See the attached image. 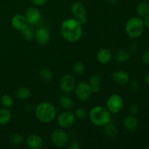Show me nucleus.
I'll return each mask as SVG.
<instances>
[{
    "label": "nucleus",
    "instance_id": "f257e3e1",
    "mask_svg": "<svg viewBox=\"0 0 149 149\" xmlns=\"http://www.w3.org/2000/svg\"><path fill=\"white\" fill-rule=\"evenodd\" d=\"M83 25L74 17L65 19L61 26V33L68 42L74 43L78 42L82 36Z\"/></svg>",
    "mask_w": 149,
    "mask_h": 149
},
{
    "label": "nucleus",
    "instance_id": "f03ea898",
    "mask_svg": "<svg viewBox=\"0 0 149 149\" xmlns=\"http://www.w3.org/2000/svg\"><path fill=\"white\" fill-rule=\"evenodd\" d=\"M35 116L42 123H50L56 118V109L49 102H42L35 108Z\"/></svg>",
    "mask_w": 149,
    "mask_h": 149
},
{
    "label": "nucleus",
    "instance_id": "7ed1b4c3",
    "mask_svg": "<svg viewBox=\"0 0 149 149\" xmlns=\"http://www.w3.org/2000/svg\"><path fill=\"white\" fill-rule=\"evenodd\" d=\"M88 117L93 125L98 127H103L111 122V113L102 106H96L92 108L88 113Z\"/></svg>",
    "mask_w": 149,
    "mask_h": 149
},
{
    "label": "nucleus",
    "instance_id": "20e7f679",
    "mask_svg": "<svg viewBox=\"0 0 149 149\" xmlns=\"http://www.w3.org/2000/svg\"><path fill=\"white\" fill-rule=\"evenodd\" d=\"M144 30L143 20L140 17H132L127 21L125 31L132 39H136L141 36Z\"/></svg>",
    "mask_w": 149,
    "mask_h": 149
},
{
    "label": "nucleus",
    "instance_id": "39448f33",
    "mask_svg": "<svg viewBox=\"0 0 149 149\" xmlns=\"http://www.w3.org/2000/svg\"><path fill=\"white\" fill-rule=\"evenodd\" d=\"M106 109L111 113H119L123 109L125 106L124 99L118 94H113L108 97L106 100Z\"/></svg>",
    "mask_w": 149,
    "mask_h": 149
},
{
    "label": "nucleus",
    "instance_id": "423d86ee",
    "mask_svg": "<svg viewBox=\"0 0 149 149\" xmlns=\"http://www.w3.org/2000/svg\"><path fill=\"white\" fill-rule=\"evenodd\" d=\"M50 140L52 143L58 148L65 147L69 142L68 135L62 128L52 131L50 135Z\"/></svg>",
    "mask_w": 149,
    "mask_h": 149
},
{
    "label": "nucleus",
    "instance_id": "0eeeda50",
    "mask_svg": "<svg viewBox=\"0 0 149 149\" xmlns=\"http://www.w3.org/2000/svg\"><path fill=\"white\" fill-rule=\"evenodd\" d=\"M71 11L73 16L80 23L84 25L87 22V10L84 4L80 1H74L71 6Z\"/></svg>",
    "mask_w": 149,
    "mask_h": 149
},
{
    "label": "nucleus",
    "instance_id": "6e6552de",
    "mask_svg": "<svg viewBox=\"0 0 149 149\" xmlns=\"http://www.w3.org/2000/svg\"><path fill=\"white\" fill-rule=\"evenodd\" d=\"M76 117L70 110H65L60 113L57 117V122L62 129H68L74 125Z\"/></svg>",
    "mask_w": 149,
    "mask_h": 149
},
{
    "label": "nucleus",
    "instance_id": "1a4fd4ad",
    "mask_svg": "<svg viewBox=\"0 0 149 149\" xmlns=\"http://www.w3.org/2000/svg\"><path fill=\"white\" fill-rule=\"evenodd\" d=\"M74 93L77 98L82 102L87 101L93 94L89 83L84 81L76 84Z\"/></svg>",
    "mask_w": 149,
    "mask_h": 149
},
{
    "label": "nucleus",
    "instance_id": "9d476101",
    "mask_svg": "<svg viewBox=\"0 0 149 149\" xmlns=\"http://www.w3.org/2000/svg\"><path fill=\"white\" fill-rule=\"evenodd\" d=\"M76 81L74 76L66 74L63 76L60 80V88L63 93H70L74 91L76 87Z\"/></svg>",
    "mask_w": 149,
    "mask_h": 149
},
{
    "label": "nucleus",
    "instance_id": "9b49d317",
    "mask_svg": "<svg viewBox=\"0 0 149 149\" xmlns=\"http://www.w3.org/2000/svg\"><path fill=\"white\" fill-rule=\"evenodd\" d=\"M25 17L27 19L29 25L35 26L40 22L42 15L41 13L36 7H30L26 10Z\"/></svg>",
    "mask_w": 149,
    "mask_h": 149
},
{
    "label": "nucleus",
    "instance_id": "f8f14e48",
    "mask_svg": "<svg viewBox=\"0 0 149 149\" xmlns=\"http://www.w3.org/2000/svg\"><path fill=\"white\" fill-rule=\"evenodd\" d=\"M34 38L39 45L45 46L50 40V33L46 28H39L35 31Z\"/></svg>",
    "mask_w": 149,
    "mask_h": 149
},
{
    "label": "nucleus",
    "instance_id": "ddd939ff",
    "mask_svg": "<svg viewBox=\"0 0 149 149\" xmlns=\"http://www.w3.org/2000/svg\"><path fill=\"white\" fill-rule=\"evenodd\" d=\"M11 25L13 29L16 31H21L23 29H26L27 26H29V22L25 15L20 14L15 15L11 19Z\"/></svg>",
    "mask_w": 149,
    "mask_h": 149
},
{
    "label": "nucleus",
    "instance_id": "4468645a",
    "mask_svg": "<svg viewBox=\"0 0 149 149\" xmlns=\"http://www.w3.org/2000/svg\"><path fill=\"white\" fill-rule=\"evenodd\" d=\"M44 143L42 137L36 134H31L26 138V145L31 149H39L42 147Z\"/></svg>",
    "mask_w": 149,
    "mask_h": 149
},
{
    "label": "nucleus",
    "instance_id": "2eb2a0df",
    "mask_svg": "<svg viewBox=\"0 0 149 149\" xmlns=\"http://www.w3.org/2000/svg\"><path fill=\"white\" fill-rule=\"evenodd\" d=\"M123 126L126 130L133 132L138 127V121L134 115H128L123 120Z\"/></svg>",
    "mask_w": 149,
    "mask_h": 149
},
{
    "label": "nucleus",
    "instance_id": "dca6fc26",
    "mask_svg": "<svg viewBox=\"0 0 149 149\" xmlns=\"http://www.w3.org/2000/svg\"><path fill=\"white\" fill-rule=\"evenodd\" d=\"M113 81L119 85H125L130 81V75L127 71H116L112 75Z\"/></svg>",
    "mask_w": 149,
    "mask_h": 149
},
{
    "label": "nucleus",
    "instance_id": "f3484780",
    "mask_svg": "<svg viewBox=\"0 0 149 149\" xmlns=\"http://www.w3.org/2000/svg\"><path fill=\"white\" fill-rule=\"evenodd\" d=\"M112 58H113V55H112L111 52L106 48L100 49L97 54V61L103 65L109 63L111 61Z\"/></svg>",
    "mask_w": 149,
    "mask_h": 149
},
{
    "label": "nucleus",
    "instance_id": "a211bd4d",
    "mask_svg": "<svg viewBox=\"0 0 149 149\" xmlns=\"http://www.w3.org/2000/svg\"><path fill=\"white\" fill-rule=\"evenodd\" d=\"M58 103L59 105L65 110H71L74 107V100L67 95H61L58 97Z\"/></svg>",
    "mask_w": 149,
    "mask_h": 149
},
{
    "label": "nucleus",
    "instance_id": "6ab92c4d",
    "mask_svg": "<svg viewBox=\"0 0 149 149\" xmlns=\"http://www.w3.org/2000/svg\"><path fill=\"white\" fill-rule=\"evenodd\" d=\"M113 58L115 61L119 63H125L128 61L130 58V55L129 52L124 49H119L113 54Z\"/></svg>",
    "mask_w": 149,
    "mask_h": 149
},
{
    "label": "nucleus",
    "instance_id": "aec40b11",
    "mask_svg": "<svg viewBox=\"0 0 149 149\" xmlns=\"http://www.w3.org/2000/svg\"><path fill=\"white\" fill-rule=\"evenodd\" d=\"M103 130L106 135H107L109 138H115L118 134V130L116 125L111 122H109L103 126Z\"/></svg>",
    "mask_w": 149,
    "mask_h": 149
},
{
    "label": "nucleus",
    "instance_id": "412c9836",
    "mask_svg": "<svg viewBox=\"0 0 149 149\" xmlns=\"http://www.w3.org/2000/svg\"><path fill=\"white\" fill-rule=\"evenodd\" d=\"M136 11L140 17H145L149 15V4L146 1H141L138 4Z\"/></svg>",
    "mask_w": 149,
    "mask_h": 149
},
{
    "label": "nucleus",
    "instance_id": "4be33fe9",
    "mask_svg": "<svg viewBox=\"0 0 149 149\" xmlns=\"http://www.w3.org/2000/svg\"><path fill=\"white\" fill-rule=\"evenodd\" d=\"M12 113L9 109H0V125H5L10 122Z\"/></svg>",
    "mask_w": 149,
    "mask_h": 149
},
{
    "label": "nucleus",
    "instance_id": "5701e85b",
    "mask_svg": "<svg viewBox=\"0 0 149 149\" xmlns=\"http://www.w3.org/2000/svg\"><path fill=\"white\" fill-rule=\"evenodd\" d=\"M15 96L17 99L21 100H27L31 96V91L26 87H20L15 90Z\"/></svg>",
    "mask_w": 149,
    "mask_h": 149
},
{
    "label": "nucleus",
    "instance_id": "b1692460",
    "mask_svg": "<svg viewBox=\"0 0 149 149\" xmlns=\"http://www.w3.org/2000/svg\"><path fill=\"white\" fill-rule=\"evenodd\" d=\"M21 34L23 39L27 42H31L33 39H34L35 31L33 30V28L31 26H29L21 31Z\"/></svg>",
    "mask_w": 149,
    "mask_h": 149
},
{
    "label": "nucleus",
    "instance_id": "393cba45",
    "mask_svg": "<svg viewBox=\"0 0 149 149\" xmlns=\"http://www.w3.org/2000/svg\"><path fill=\"white\" fill-rule=\"evenodd\" d=\"M72 73L77 76H81L85 71V65L81 61L74 63L72 65Z\"/></svg>",
    "mask_w": 149,
    "mask_h": 149
},
{
    "label": "nucleus",
    "instance_id": "a878e982",
    "mask_svg": "<svg viewBox=\"0 0 149 149\" xmlns=\"http://www.w3.org/2000/svg\"><path fill=\"white\" fill-rule=\"evenodd\" d=\"M39 76L45 82L51 81L52 79V77H53L52 72L47 68H41L39 71Z\"/></svg>",
    "mask_w": 149,
    "mask_h": 149
},
{
    "label": "nucleus",
    "instance_id": "bb28decb",
    "mask_svg": "<svg viewBox=\"0 0 149 149\" xmlns=\"http://www.w3.org/2000/svg\"><path fill=\"white\" fill-rule=\"evenodd\" d=\"M9 141L13 146H19L23 142V138L19 133H13L9 137Z\"/></svg>",
    "mask_w": 149,
    "mask_h": 149
},
{
    "label": "nucleus",
    "instance_id": "cd10ccee",
    "mask_svg": "<svg viewBox=\"0 0 149 149\" xmlns=\"http://www.w3.org/2000/svg\"><path fill=\"white\" fill-rule=\"evenodd\" d=\"M1 103L4 108L10 109V108L13 107L14 102H13V98H12L11 96L9 95L5 94L3 95L2 97H1Z\"/></svg>",
    "mask_w": 149,
    "mask_h": 149
},
{
    "label": "nucleus",
    "instance_id": "c85d7f7f",
    "mask_svg": "<svg viewBox=\"0 0 149 149\" xmlns=\"http://www.w3.org/2000/svg\"><path fill=\"white\" fill-rule=\"evenodd\" d=\"M102 84V78L100 75L94 74L91 76L89 79V84L91 87H100Z\"/></svg>",
    "mask_w": 149,
    "mask_h": 149
},
{
    "label": "nucleus",
    "instance_id": "c756f323",
    "mask_svg": "<svg viewBox=\"0 0 149 149\" xmlns=\"http://www.w3.org/2000/svg\"><path fill=\"white\" fill-rule=\"evenodd\" d=\"M74 116H75L76 119H80V120H84L88 116V113L83 108H79L74 112Z\"/></svg>",
    "mask_w": 149,
    "mask_h": 149
},
{
    "label": "nucleus",
    "instance_id": "7c9ffc66",
    "mask_svg": "<svg viewBox=\"0 0 149 149\" xmlns=\"http://www.w3.org/2000/svg\"><path fill=\"white\" fill-rule=\"evenodd\" d=\"M68 146V148L69 149H79L80 148V144L79 143L78 141H73L71 142H68L67 144Z\"/></svg>",
    "mask_w": 149,
    "mask_h": 149
},
{
    "label": "nucleus",
    "instance_id": "2f4dec72",
    "mask_svg": "<svg viewBox=\"0 0 149 149\" xmlns=\"http://www.w3.org/2000/svg\"><path fill=\"white\" fill-rule=\"evenodd\" d=\"M139 87H140V84H139V83H138V81H136V80H135V79H133L132 81H131L130 88L132 91L137 92L138 90H139Z\"/></svg>",
    "mask_w": 149,
    "mask_h": 149
},
{
    "label": "nucleus",
    "instance_id": "473e14b6",
    "mask_svg": "<svg viewBox=\"0 0 149 149\" xmlns=\"http://www.w3.org/2000/svg\"><path fill=\"white\" fill-rule=\"evenodd\" d=\"M48 0H31L32 4H33L36 7H41V6H43L47 2Z\"/></svg>",
    "mask_w": 149,
    "mask_h": 149
},
{
    "label": "nucleus",
    "instance_id": "72a5a7b5",
    "mask_svg": "<svg viewBox=\"0 0 149 149\" xmlns=\"http://www.w3.org/2000/svg\"><path fill=\"white\" fill-rule=\"evenodd\" d=\"M130 112L132 115H136L139 112V106L138 104H133L130 106Z\"/></svg>",
    "mask_w": 149,
    "mask_h": 149
},
{
    "label": "nucleus",
    "instance_id": "f704fd0d",
    "mask_svg": "<svg viewBox=\"0 0 149 149\" xmlns=\"http://www.w3.org/2000/svg\"><path fill=\"white\" fill-rule=\"evenodd\" d=\"M142 61L144 63L149 64V50L144 52L142 55Z\"/></svg>",
    "mask_w": 149,
    "mask_h": 149
},
{
    "label": "nucleus",
    "instance_id": "c9c22d12",
    "mask_svg": "<svg viewBox=\"0 0 149 149\" xmlns=\"http://www.w3.org/2000/svg\"><path fill=\"white\" fill-rule=\"evenodd\" d=\"M143 23H144V26L146 27L149 28V15L146 17H145V19L143 20Z\"/></svg>",
    "mask_w": 149,
    "mask_h": 149
},
{
    "label": "nucleus",
    "instance_id": "e433bc0d",
    "mask_svg": "<svg viewBox=\"0 0 149 149\" xmlns=\"http://www.w3.org/2000/svg\"><path fill=\"white\" fill-rule=\"evenodd\" d=\"M118 1H119V0H107L108 2H109V4H116V3L118 2Z\"/></svg>",
    "mask_w": 149,
    "mask_h": 149
},
{
    "label": "nucleus",
    "instance_id": "4c0bfd02",
    "mask_svg": "<svg viewBox=\"0 0 149 149\" xmlns=\"http://www.w3.org/2000/svg\"><path fill=\"white\" fill-rule=\"evenodd\" d=\"M145 81L147 83V84H149V72L146 74L145 77Z\"/></svg>",
    "mask_w": 149,
    "mask_h": 149
},
{
    "label": "nucleus",
    "instance_id": "58836bf2",
    "mask_svg": "<svg viewBox=\"0 0 149 149\" xmlns=\"http://www.w3.org/2000/svg\"><path fill=\"white\" fill-rule=\"evenodd\" d=\"M146 148H147V149H149V144L146 146Z\"/></svg>",
    "mask_w": 149,
    "mask_h": 149
},
{
    "label": "nucleus",
    "instance_id": "ea45409f",
    "mask_svg": "<svg viewBox=\"0 0 149 149\" xmlns=\"http://www.w3.org/2000/svg\"><path fill=\"white\" fill-rule=\"evenodd\" d=\"M148 1H149V0H148Z\"/></svg>",
    "mask_w": 149,
    "mask_h": 149
}]
</instances>
